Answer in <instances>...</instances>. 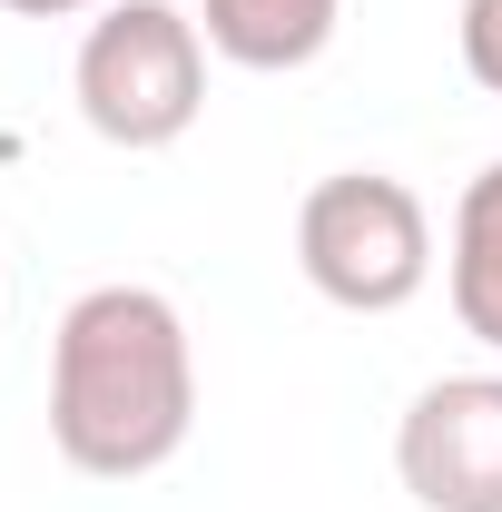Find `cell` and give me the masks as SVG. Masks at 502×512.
I'll return each mask as SVG.
<instances>
[{"label": "cell", "mask_w": 502, "mask_h": 512, "mask_svg": "<svg viewBox=\"0 0 502 512\" xmlns=\"http://www.w3.org/2000/svg\"><path fill=\"white\" fill-rule=\"evenodd\" d=\"M79 119L109 148H178L207 109V30L178 0H109L69 60Z\"/></svg>", "instance_id": "2"}, {"label": "cell", "mask_w": 502, "mask_h": 512, "mask_svg": "<svg viewBox=\"0 0 502 512\" xmlns=\"http://www.w3.org/2000/svg\"><path fill=\"white\" fill-rule=\"evenodd\" d=\"M443 286H453V316H463V335L502 355V158L473 178V188H463V207H453Z\"/></svg>", "instance_id": "6"}, {"label": "cell", "mask_w": 502, "mask_h": 512, "mask_svg": "<svg viewBox=\"0 0 502 512\" xmlns=\"http://www.w3.org/2000/svg\"><path fill=\"white\" fill-rule=\"evenodd\" d=\"M335 20H345V0H197L207 50H217L227 69H256V79L325 60Z\"/></svg>", "instance_id": "5"}, {"label": "cell", "mask_w": 502, "mask_h": 512, "mask_svg": "<svg viewBox=\"0 0 502 512\" xmlns=\"http://www.w3.org/2000/svg\"><path fill=\"white\" fill-rule=\"evenodd\" d=\"M197 424V345L158 286H89L50 335V444L89 483L178 463Z\"/></svg>", "instance_id": "1"}, {"label": "cell", "mask_w": 502, "mask_h": 512, "mask_svg": "<svg viewBox=\"0 0 502 512\" xmlns=\"http://www.w3.org/2000/svg\"><path fill=\"white\" fill-rule=\"evenodd\" d=\"M296 266L325 306L345 316H394L434 286V217L424 197L384 168H335L296 207Z\"/></svg>", "instance_id": "3"}, {"label": "cell", "mask_w": 502, "mask_h": 512, "mask_svg": "<svg viewBox=\"0 0 502 512\" xmlns=\"http://www.w3.org/2000/svg\"><path fill=\"white\" fill-rule=\"evenodd\" d=\"M453 40H463V69H473V89H493V99H502V0H463Z\"/></svg>", "instance_id": "7"}, {"label": "cell", "mask_w": 502, "mask_h": 512, "mask_svg": "<svg viewBox=\"0 0 502 512\" xmlns=\"http://www.w3.org/2000/svg\"><path fill=\"white\" fill-rule=\"evenodd\" d=\"M394 473L424 512H502V375H434L394 424Z\"/></svg>", "instance_id": "4"}, {"label": "cell", "mask_w": 502, "mask_h": 512, "mask_svg": "<svg viewBox=\"0 0 502 512\" xmlns=\"http://www.w3.org/2000/svg\"><path fill=\"white\" fill-rule=\"evenodd\" d=\"M0 10H20V20H79V10H109V0H0Z\"/></svg>", "instance_id": "8"}]
</instances>
